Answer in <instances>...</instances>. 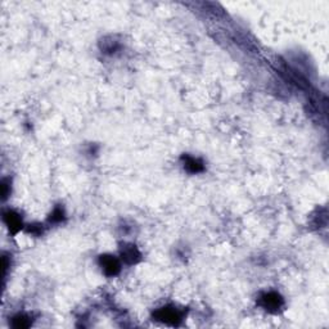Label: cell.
<instances>
[{
	"instance_id": "3957f363",
	"label": "cell",
	"mask_w": 329,
	"mask_h": 329,
	"mask_svg": "<svg viewBox=\"0 0 329 329\" xmlns=\"http://www.w3.org/2000/svg\"><path fill=\"white\" fill-rule=\"evenodd\" d=\"M99 265H101L103 273L107 277H115V275H117L120 273V270H121V265H120L119 260L116 259L115 256L111 255L101 256Z\"/></svg>"
},
{
	"instance_id": "ba28073f",
	"label": "cell",
	"mask_w": 329,
	"mask_h": 329,
	"mask_svg": "<svg viewBox=\"0 0 329 329\" xmlns=\"http://www.w3.org/2000/svg\"><path fill=\"white\" fill-rule=\"evenodd\" d=\"M63 216H64L63 210H62L61 207H57L56 210L53 211V214L50 215V221H53V223H58V221H62Z\"/></svg>"
},
{
	"instance_id": "7a4b0ae2",
	"label": "cell",
	"mask_w": 329,
	"mask_h": 329,
	"mask_svg": "<svg viewBox=\"0 0 329 329\" xmlns=\"http://www.w3.org/2000/svg\"><path fill=\"white\" fill-rule=\"evenodd\" d=\"M259 305L267 312H278L283 308L284 301L277 292H266L260 296Z\"/></svg>"
},
{
	"instance_id": "6da1fadb",
	"label": "cell",
	"mask_w": 329,
	"mask_h": 329,
	"mask_svg": "<svg viewBox=\"0 0 329 329\" xmlns=\"http://www.w3.org/2000/svg\"><path fill=\"white\" fill-rule=\"evenodd\" d=\"M153 316L156 320L168 324V326H179L184 318V312L174 306H166V308H158L153 314Z\"/></svg>"
},
{
	"instance_id": "5b68a950",
	"label": "cell",
	"mask_w": 329,
	"mask_h": 329,
	"mask_svg": "<svg viewBox=\"0 0 329 329\" xmlns=\"http://www.w3.org/2000/svg\"><path fill=\"white\" fill-rule=\"evenodd\" d=\"M121 257L126 264H135L140 260V252L135 246L127 245L121 249Z\"/></svg>"
},
{
	"instance_id": "8992f818",
	"label": "cell",
	"mask_w": 329,
	"mask_h": 329,
	"mask_svg": "<svg viewBox=\"0 0 329 329\" xmlns=\"http://www.w3.org/2000/svg\"><path fill=\"white\" fill-rule=\"evenodd\" d=\"M184 167H185L189 172L197 174V172L203 171L205 166H203L201 160L194 157H189V156H188V157H184Z\"/></svg>"
},
{
	"instance_id": "52a82bcc",
	"label": "cell",
	"mask_w": 329,
	"mask_h": 329,
	"mask_svg": "<svg viewBox=\"0 0 329 329\" xmlns=\"http://www.w3.org/2000/svg\"><path fill=\"white\" fill-rule=\"evenodd\" d=\"M31 324L30 319L25 315H18L13 319V327L16 328H26Z\"/></svg>"
},
{
	"instance_id": "277c9868",
	"label": "cell",
	"mask_w": 329,
	"mask_h": 329,
	"mask_svg": "<svg viewBox=\"0 0 329 329\" xmlns=\"http://www.w3.org/2000/svg\"><path fill=\"white\" fill-rule=\"evenodd\" d=\"M4 223L7 224V226L9 228V230L12 233H17L22 229V219L18 214H16L14 211H7L4 212Z\"/></svg>"
}]
</instances>
